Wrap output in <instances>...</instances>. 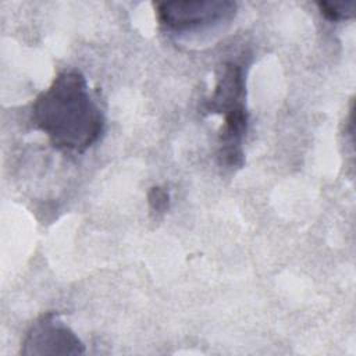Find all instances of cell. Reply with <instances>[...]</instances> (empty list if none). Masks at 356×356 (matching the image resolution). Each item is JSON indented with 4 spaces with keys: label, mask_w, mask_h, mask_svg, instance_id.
Segmentation results:
<instances>
[{
    "label": "cell",
    "mask_w": 356,
    "mask_h": 356,
    "mask_svg": "<svg viewBox=\"0 0 356 356\" xmlns=\"http://www.w3.org/2000/svg\"><path fill=\"white\" fill-rule=\"evenodd\" d=\"M32 122L60 150L82 153L104 132L106 120L86 78L76 70L60 72L32 104Z\"/></svg>",
    "instance_id": "6da1fadb"
},
{
    "label": "cell",
    "mask_w": 356,
    "mask_h": 356,
    "mask_svg": "<svg viewBox=\"0 0 356 356\" xmlns=\"http://www.w3.org/2000/svg\"><path fill=\"white\" fill-rule=\"evenodd\" d=\"M83 352L81 339L54 313L40 316L29 327L21 345L22 355H81Z\"/></svg>",
    "instance_id": "3957f363"
},
{
    "label": "cell",
    "mask_w": 356,
    "mask_h": 356,
    "mask_svg": "<svg viewBox=\"0 0 356 356\" xmlns=\"http://www.w3.org/2000/svg\"><path fill=\"white\" fill-rule=\"evenodd\" d=\"M320 13L330 21H343L349 19L355 15V1H342V3H332V1H318L317 3Z\"/></svg>",
    "instance_id": "5b68a950"
},
{
    "label": "cell",
    "mask_w": 356,
    "mask_h": 356,
    "mask_svg": "<svg viewBox=\"0 0 356 356\" xmlns=\"http://www.w3.org/2000/svg\"><path fill=\"white\" fill-rule=\"evenodd\" d=\"M246 89L243 70L236 63H225L217 79L216 89L206 103L209 113L225 114L238 107L245 106Z\"/></svg>",
    "instance_id": "277c9868"
},
{
    "label": "cell",
    "mask_w": 356,
    "mask_h": 356,
    "mask_svg": "<svg viewBox=\"0 0 356 356\" xmlns=\"http://www.w3.org/2000/svg\"><path fill=\"white\" fill-rule=\"evenodd\" d=\"M236 10L232 1L195 0V1H163L156 4L159 22L170 31L185 32L216 25L229 19Z\"/></svg>",
    "instance_id": "7a4b0ae2"
},
{
    "label": "cell",
    "mask_w": 356,
    "mask_h": 356,
    "mask_svg": "<svg viewBox=\"0 0 356 356\" xmlns=\"http://www.w3.org/2000/svg\"><path fill=\"white\" fill-rule=\"evenodd\" d=\"M147 202L153 211L165 213L170 207V193L161 186H153L147 193Z\"/></svg>",
    "instance_id": "8992f818"
}]
</instances>
